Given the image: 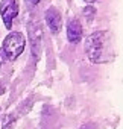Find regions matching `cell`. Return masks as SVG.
<instances>
[{
	"instance_id": "obj_1",
	"label": "cell",
	"mask_w": 123,
	"mask_h": 129,
	"mask_svg": "<svg viewBox=\"0 0 123 129\" xmlns=\"http://www.w3.org/2000/svg\"><path fill=\"white\" fill-rule=\"evenodd\" d=\"M109 38L106 30H96L85 38V53L93 64H102L108 59Z\"/></svg>"
},
{
	"instance_id": "obj_2",
	"label": "cell",
	"mask_w": 123,
	"mask_h": 129,
	"mask_svg": "<svg viewBox=\"0 0 123 129\" xmlns=\"http://www.w3.org/2000/svg\"><path fill=\"white\" fill-rule=\"evenodd\" d=\"M26 49V37L21 32H9L2 43L0 49V59L5 58L6 61L14 62Z\"/></svg>"
},
{
	"instance_id": "obj_3",
	"label": "cell",
	"mask_w": 123,
	"mask_h": 129,
	"mask_svg": "<svg viewBox=\"0 0 123 129\" xmlns=\"http://www.w3.org/2000/svg\"><path fill=\"white\" fill-rule=\"evenodd\" d=\"M20 12V5L18 0H0V17H2L3 26L11 30L14 20L18 17Z\"/></svg>"
},
{
	"instance_id": "obj_4",
	"label": "cell",
	"mask_w": 123,
	"mask_h": 129,
	"mask_svg": "<svg viewBox=\"0 0 123 129\" xmlns=\"http://www.w3.org/2000/svg\"><path fill=\"white\" fill-rule=\"evenodd\" d=\"M44 20H46V24L49 27V30L56 35L61 32V29H63V17H61V12L55 8V6H50L46 14H44Z\"/></svg>"
},
{
	"instance_id": "obj_5",
	"label": "cell",
	"mask_w": 123,
	"mask_h": 129,
	"mask_svg": "<svg viewBox=\"0 0 123 129\" xmlns=\"http://www.w3.org/2000/svg\"><path fill=\"white\" fill-rule=\"evenodd\" d=\"M66 34H67V41L72 44H78L82 40L84 35V29L82 24L78 18H70L67 21V27H66Z\"/></svg>"
},
{
	"instance_id": "obj_6",
	"label": "cell",
	"mask_w": 123,
	"mask_h": 129,
	"mask_svg": "<svg viewBox=\"0 0 123 129\" xmlns=\"http://www.w3.org/2000/svg\"><path fill=\"white\" fill-rule=\"evenodd\" d=\"M84 15H85L87 20L90 21V20H93V17L96 15V9H94L93 6H87V8H84Z\"/></svg>"
},
{
	"instance_id": "obj_7",
	"label": "cell",
	"mask_w": 123,
	"mask_h": 129,
	"mask_svg": "<svg viewBox=\"0 0 123 129\" xmlns=\"http://www.w3.org/2000/svg\"><path fill=\"white\" fill-rule=\"evenodd\" d=\"M79 129H97V126H96L94 123H85V124H82Z\"/></svg>"
},
{
	"instance_id": "obj_8",
	"label": "cell",
	"mask_w": 123,
	"mask_h": 129,
	"mask_svg": "<svg viewBox=\"0 0 123 129\" xmlns=\"http://www.w3.org/2000/svg\"><path fill=\"white\" fill-rule=\"evenodd\" d=\"M82 2H85V3H88V5H93V3L97 2V0H82Z\"/></svg>"
},
{
	"instance_id": "obj_9",
	"label": "cell",
	"mask_w": 123,
	"mask_h": 129,
	"mask_svg": "<svg viewBox=\"0 0 123 129\" xmlns=\"http://www.w3.org/2000/svg\"><path fill=\"white\" fill-rule=\"evenodd\" d=\"M32 2H34V3H40V2H41V0H32Z\"/></svg>"
}]
</instances>
